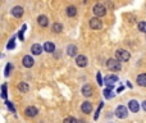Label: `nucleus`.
I'll list each match as a JSON object with an SVG mask.
<instances>
[{
    "mask_svg": "<svg viewBox=\"0 0 146 123\" xmlns=\"http://www.w3.org/2000/svg\"><path fill=\"white\" fill-rule=\"evenodd\" d=\"M106 67L113 72H118L122 69V65H120V62L118 59H108L106 60Z\"/></svg>",
    "mask_w": 146,
    "mask_h": 123,
    "instance_id": "f257e3e1",
    "label": "nucleus"
},
{
    "mask_svg": "<svg viewBox=\"0 0 146 123\" xmlns=\"http://www.w3.org/2000/svg\"><path fill=\"white\" fill-rule=\"evenodd\" d=\"M92 12H94V14L96 15V17H104L105 14H106V8H105L104 4H100V3H97V4L94 5V8H92Z\"/></svg>",
    "mask_w": 146,
    "mask_h": 123,
    "instance_id": "f03ea898",
    "label": "nucleus"
},
{
    "mask_svg": "<svg viewBox=\"0 0 146 123\" xmlns=\"http://www.w3.org/2000/svg\"><path fill=\"white\" fill-rule=\"evenodd\" d=\"M115 56H117V59L119 62H128L131 58V54L127 50H124V49H118L115 51Z\"/></svg>",
    "mask_w": 146,
    "mask_h": 123,
    "instance_id": "7ed1b4c3",
    "label": "nucleus"
},
{
    "mask_svg": "<svg viewBox=\"0 0 146 123\" xmlns=\"http://www.w3.org/2000/svg\"><path fill=\"white\" fill-rule=\"evenodd\" d=\"M115 115H117L119 119H124L128 115V109L124 105H118L117 109H115Z\"/></svg>",
    "mask_w": 146,
    "mask_h": 123,
    "instance_id": "20e7f679",
    "label": "nucleus"
},
{
    "mask_svg": "<svg viewBox=\"0 0 146 123\" xmlns=\"http://www.w3.org/2000/svg\"><path fill=\"white\" fill-rule=\"evenodd\" d=\"M90 27H91L92 30H100V28L102 27V22L96 17L91 18V19H90Z\"/></svg>",
    "mask_w": 146,
    "mask_h": 123,
    "instance_id": "39448f33",
    "label": "nucleus"
},
{
    "mask_svg": "<svg viewBox=\"0 0 146 123\" xmlns=\"http://www.w3.org/2000/svg\"><path fill=\"white\" fill-rule=\"evenodd\" d=\"M33 63H35V60H33V58L31 55H24L22 58V64L26 68H31L33 65Z\"/></svg>",
    "mask_w": 146,
    "mask_h": 123,
    "instance_id": "423d86ee",
    "label": "nucleus"
},
{
    "mask_svg": "<svg viewBox=\"0 0 146 123\" xmlns=\"http://www.w3.org/2000/svg\"><path fill=\"white\" fill-rule=\"evenodd\" d=\"M81 110L85 114H90V113L92 112V104L90 101H83L81 105Z\"/></svg>",
    "mask_w": 146,
    "mask_h": 123,
    "instance_id": "0eeeda50",
    "label": "nucleus"
},
{
    "mask_svg": "<svg viewBox=\"0 0 146 123\" xmlns=\"http://www.w3.org/2000/svg\"><path fill=\"white\" fill-rule=\"evenodd\" d=\"M128 108H129V110L132 113H137L138 110H140V104H138L137 100H129V102H128Z\"/></svg>",
    "mask_w": 146,
    "mask_h": 123,
    "instance_id": "6e6552de",
    "label": "nucleus"
},
{
    "mask_svg": "<svg viewBox=\"0 0 146 123\" xmlns=\"http://www.w3.org/2000/svg\"><path fill=\"white\" fill-rule=\"evenodd\" d=\"M23 13H24V10H23L22 7H19V5H15V7H13L12 14L14 15L15 18H20V17L23 15Z\"/></svg>",
    "mask_w": 146,
    "mask_h": 123,
    "instance_id": "1a4fd4ad",
    "label": "nucleus"
},
{
    "mask_svg": "<svg viewBox=\"0 0 146 123\" xmlns=\"http://www.w3.org/2000/svg\"><path fill=\"white\" fill-rule=\"evenodd\" d=\"M76 64L78 67H81V68H83V67L87 65V58L85 55H77L76 58Z\"/></svg>",
    "mask_w": 146,
    "mask_h": 123,
    "instance_id": "9d476101",
    "label": "nucleus"
},
{
    "mask_svg": "<svg viewBox=\"0 0 146 123\" xmlns=\"http://www.w3.org/2000/svg\"><path fill=\"white\" fill-rule=\"evenodd\" d=\"M37 113H38V110H37V108H35V106H28V108H26V110H24V114L31 118L36 117Z\"/></svg>",
    "mask_w": 146,
    "mask_h": 123,
    "instance_id": "9b49d317",
    "label": "nucleus"
},
{
    "mask_svg": "<svg viewBox=\"0 0 146 123\" xmlns=\"http://www.w3.org/2000/svg\"><path fill=\"white\" fill-rule=\"evenodd\" d=\"M81 92H82V95H83L85 97L91 96V95H92V86H91V85H85V86L82 87Z\"/></svg>",
    "mask_w": 146,
    "mask_h": 123,
    "instance_id": "f8f14e48",
    "label": "nucleus"
},
{
    "mask_svg": "<svg viewBox=\"0 0 146 123\" xmlns=\"http://www.w3.org/2000/svg\"><path fill=\"white\" fill-rule=\"evenodd\" d=\"M31 53H32L33 55H40V54L42 53V46H41L40 44H33V45L31 46Z\"/></svg>",
    "mask_w": 146,
    "mask_h": 123,
    "instance_id": "ddd939ff",
    "label": "nucleus"
},
{
    "mask_svg": "<svg viewBox=\"0 0 146 123\" xmlns=\"http://www.w3.org/2000/svg\"><path fill=\"white\" fill-rule=\"evenodd\" d=\"M37 23L41 26V27H48L49 26V18L46 17V15H38Z\"/></svg>",
    "mask_w": 146,
    "mask_h": 123,
    "instance_id": "4468645a",
    "label": "nucleus"
},
{
    "mask_svg": "<svg viewBox=\"0 0 146 123\" xmlns=\"http://www.w3.org/2000/svg\"><path fill=\"white\" fill-rule=\"evenodd\" d=\"M77 51H78V49H77L76 45H68L67 46V54H68L69 56H76L77 58Z\"/></svg>",
    "mask_w": 146,
    "mask_h": 123,
    "instance_id": "2eb2a0df",
    "label": "nucleus"
},
{
    "mask_svg": "<svg viewBox=\"0 0 146 123\" xmlns=\"http://www.w3.org/2000/svg\"><path fill=\"white\" fill-rule=\"evenodd\" d=\"M136 82H137L138 86L146 87V74H145V73L138 74V76H137V79H136Z\"/></svg>",
    "mask_w": 146,
    "mask_h": 123,
    "instance_id": "dca6fc26",
    "label": "nucleus"
},
{
    "mask_svg": "<svg viewBox=\"0 0 146 123\" xmlns=\"http://www.w3.org/2000/svg\"><path fill=\"white\" fill-rule=\"evenodd\" d=\"M44 50L46 53H54L55 51V45L53 42H50V41H48V42L44 44Z\"/></svg>",
    "mask_w": 146,
    "mask_h": 123,
    "instance_id": "f3484780",
    "label": "nucleus"
},
{
    "mask_svg": "<svg viewBox=\"0 0 146 123\" xmlns=\"http://www.w3.org/2000/svg\"><path fill=\"white\" fill-rule=\"evenodd\" d=\"M65 13H67L68 17H74V15L77 14V8L73 7V5H69V7H67Z\"/></svg>",
    "mask_w": 146,
    "mask_h": 123,
    "instance_id": "a211bd4d",
    "label": "nucleus"
},
{
    "mask_svg": "<svg viewBox=\"0 0 146 123\" xmlns=\"http://www.w3.org/2000/svg\"><path fill=\"white\" fill-rule=\"evenodd\" d=\"M117 81H118V77L115 76V74H112V76L105 77V85H114Z\"/></svg>",
    "mask_w": 146,
    "mask_h": 123,
    "instance_id": "6ab92c4d",
    "label": "nucleus"
},
{
    "mask_svg": "<svg viewBox=\"0 0 146 123\" xmlns=\"http://www.w3.org/2000/svg\"><path fill=\"white\" fill-rule=\"evenodd\" d=\"M18 90H19L20 92H28L30 86H28V83H26V82H20V83L18 85Z\"/></svg>",
    "mask_w": 146,
    "mask_h": 123,
    "instance_id": "aec40b11",
    "label": "nucleus"
},
{
    "mask_svg": "<svg viewBox=\"0 0 146 123\" xmlns=\"http://www.w3.org/2000/svg\"><path fill=\"white\" fill-rule=\"evenodd\" d=\"M53 31L55 33L61 32V31H63V24H61V23H54L53 24Z\"/></svg>",
    "mask_w": 146,
    "mask_h": 123,
    "instance_id": "412c9836",
    "label": "nucleus"
},
{
    "mask_svg": "<svg viewBox=\"0 0 146 123\" xmlns=\"http://www.w3.org/2000/svg\"><path fill=\"white\" fill-rule=\"evenodd\" d=\"M104 96L106 97V99H112V97H114V94L112 92V90L105 89V90H104Z\"/></svg>",
    "mask_w": 146,
    "mask_h": 123,
    "instance_id": "4be33fe9",
    "label": "nucleus"
},
{
    "mask_svg": "<svg viewBox=\"0 0 146 123\" xmlns=\"http://www.w3.org/2000/svg\"><path fill=\"white\" fill-rule=\"evenodd\" d=\"M63 123H78V120H77L74 117H67L65 119L63 120Z\"/></svg>",
    "mask_w": 146,
    "mask_h": 123,
    "instance_id": "5701e85b",
    "label": "nucleus"
},
{
    "mask_svg": "<svg viewBox=\"0 0 146 123\" xmlns=\"http://www.w3.org/2000/svg\"><path fill=\"white\" fill-rule=\"evenodd\" d=\"M138 30H140L141 32L146 33V22H140L138 23Z\"/></svg>",
    "mask_w": 146,
    "mask_h": 123,
    "instance_id": "b1692460",
    "label": "nucleus"
},
{
    "mask_svg": "<svg viewBox=\"0 0 146 123\" xmlns=\"http://www.w3.org/2000/svg\"><path fill=\"white\" fill-rule=\"evenodd\" d=\"M12 68H13V65L10 63H8L7 65H5V76H9L10 74V71H12Z\"/></svg>",
    "mask_w": 146,
    "mask_h": 123,
    "instance_id": "393cba45",
    "label": "nucleus"
},
{
    "mask_svg": "<svg viewBox=\"0 0 146 123\" xmlns=\"http://www.w3.org/2000/svg\"><path fill=\"white\" fill-rule=\"evenodd\" d=\"M96 79H97V83L101 86L104 82H102V77H101V74H100V72H97V74H96Z\"/></svg>",
    "mask_w": 146,
    "mask_h": 123,
    "instance_id": "a878e982",
    "label": "nucleus"
},
{
    "mask_svg": "<svg viewBox=\"0 0 146 123\" xmlns=\"http://www.w3.org/2000/svg\"><path fill=\"white\" fill-rule=\"evenodd\" d=\"M7 106H8V109H9L12 113L15 112V109H14V106H13V104H12L10 101H8V100H7Z\"/></svg>",
    "mask_w": 146,
    "mask_h": 123,
    "instance_id": "bb28decb",
    "label": "nucleus"
},
{
    "mask_svg": "<svg viewBox=\"0 0 146 123\" xmlns=\"http://www.w3.org/2000/svg\"><path fill=\"white\" fill-rule=\"evenodd\" d=\"M102 105H104V104H102V102H101V104H100V105H99V108H97L96 113H95V115H94V118H95V119H97V118H99V113H100V110H101Z\"/></svg>",
    "mask_w": 146,
    "mask_h": 123,
    "instance_id": "cd10ccee",
    "label": "nucleus"
},
{
    "mask_svg": "<svg viewBox=\"0 0 146 123\" xmlns=\"http://www.w3.org/2000/svg\"><path fill=\"white\" fill-rule=\"evenodd\" d=\"M14 45H15V42H14V38H12V40L9 41V44L7 45V49H14Z\"/></svg>",
    "mask_w": 146,
    "mask_h": 123,
    "instance_id": "c85d7f7f",
    "label": "nucleus"
},
{
    "mask_svg": "<svg viewBox=\"0 0 146 123\" xmlns=\"http://www.w3.org/2000/svg\"><path fill=\"white\" fill-rule=\"evenodd\" d=\"M1 91H3L1 96L4 97V99H7V86H5V85H3L1 86Z\"/></svg>",
    "mask_w": 146,
    "mask_h": 123,
    "instance_id": "c756f323",
    "label": "nucleus"
},
{
    "mask_svg": "<svg viewBox=\"0 0 146 123\" xmlns=\"http://www.w3.org/2000/svg\"><path fill=\"white\" fill-rule=\"evenodd\" d=\"M26 28H27V26H26V24H23L22 30L19 31V38H20V40H23V32H24V31H26Z\"/></svg>",
    "mask_w": 146,
    "mask_h": 123,
    "instance_id": "7c9ffc66",
    "label": "nucleus"
},
{
    "mask_svg": "<svg viewBox=\"0 0 146 123\" xmlns=\"http://www.w3.org/2000/svg\"><path fill=\"white\" fill-rule=\"evenodd\" d=\"M142 109L146 112V100H145V101H142Z\"/></svg>",
    "mask_w": 146,
    "mask_h": 123,
    "instance_id": "2f4dec72",
    "label": "nucleus"
},
{
    "mask_svg": "<svg viewBox=\"0 0 146 123\" xmlns=\"http://www.w3.org/2000/svg\"><path fill=\"white\" fill-rule=\"evenodd\" d=\"M122 90H123V86H120V87H118V90H117V91H118V92H120V91H122Z\"/></svg>",
    "mask_w": 146,
    "mask_h": 123,
    "instance_id": "473e14b6",
    "label": "nucleus"
}]
</instances>
